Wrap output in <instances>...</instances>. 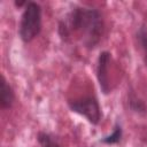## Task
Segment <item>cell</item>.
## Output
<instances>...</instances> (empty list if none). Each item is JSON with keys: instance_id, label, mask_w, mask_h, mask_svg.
I'll list each match as a JSON object with an SVG mask.
<instances>
[{"instance_id": "7", "label": "cell", "mask_w": 147, "mask_h": 147, "mask_svg": "<svg viewBox=\"0 0 147 147\" xmlns=\"http://www.w3.org/2000/svg\"><path fill=\"white\" fill-rule=\"evenodd\" d=\"M123 137V129H122V125L116 122L115 125H114V129H113V132L103 138L100 139V141L102 144H106V145H115V144H118L121 141Z\"/></svg>"}, {"instance_id": "6", "label": "cell", "mask_w": 147, "mask_h": 147, "mask_svg": "<svg viewBox=\"0 0 147 147\" xmlns=\"http://www.w3.org/2000/svg\"><path fill=\"white\" fill-rule=\"evenodd\" d=\"M127 105H129V108L136 113V114H139V115H147V105L146 102L139 98L134 91L130 90L127 92Z\"/></svg>"}, {"instance_id": "1", "label": "cell", "mask_w": 147, "mask_h": 147, "mask_svg": "<svg viewBox=\"0 0 147 147\" xmlns=\"http://www.w3.org/2000/svg\"><path fill=\"white\" fill-rule=\"evenodd\" d=\"M103 29V18L98 9L75 6L59 22L57 32L63 41H68L77 33L84 47L93 49L100 42Z\"/></svg>"}, {"instance_id": "8", "label": "cell", "mask_w": 147, "mask_h": 147, "mask_svg": "<svg viewBox=\"0 0 147 147\" xmlns=\"http://www.w3.org/2000/svg\"><path fill=\"white\" fill-rule=\"evenodd\" d=\"M37 141L40 147H62L49 133L40 131L37 134Z\"/></svg>"}, {"instance_id": "10", "label": "cell", "mask_w": 147, "mask_h": 147, "mask_svg": "<svg viewBox=\"0 0 147 147\" xmlns=\"http://www.w3.org/2000/svg\"><path fill=\"white\" fill-rule=\"evenodd\" d=\"M26 3H28V1H15V2H14V5H15L16 7H18V8H21V7H25Z\"/></svg>"}, {"instance_id": "2", "label": "cell", "mask_w": 147, "mask_h": 147, "mask_svg": "<svg viewBox=\"0 0 147 147\" xmlns=\"http://www.w3.org/2000/svg\"><path fill=\"white\" fill-rule=\"evenodd\" d=\"M41 31V7L34 1H28L21 15L18 36L25 44L32 41Z\"/></svg>"}, {"instance_id": "3", "label": "cell", "mask_w": 147, "mask_h": 147, "mask_svg": "<svg viewBox=\"0 0 147 147\" xmlns=\"http://www.w3.org/2000/svg\"><path fill=\"white\" fill-rule=\"evenodd\" d=\"M68 107L72 113L83 116L92 125H98L101 121V107L98 99L93 95H86L69 100Z\"/></svg>"}, {"instance_id": "9", "label": "cell", "mask_w": 147, "mask_h": 147, "mask_svg": "<svg viewBox=\"0 0 147 147\" xmlns=\"http://www.w3.org/2000/svg\"><path fill=\"white\" fill-rule=\"evenodd\" d=\"M137 38H138V42H139L140 48H141L144 63L147 67V30L144 26L140 28L139 31L137 32Z\"/></svg>"}, {"instance_id": "4", "label": "cell", "mask_w": 147, "mask_h": 147, "mask_svg": "<svg viewBox=\"0 0 147 147\" xmlns=\"http://www.w3.org/2000/svg\"><path fill=\"white\" fill-rule=\"evenodd\" d=\"M111 60V54L108 51H102L98 56L96 62V78L100 86L101 92L107 95L110 93V82H109V75H108V67Z\"/></svg>"}, {"instance_id": "5", "label": "cell", "mask_w": 147, "mask_h": 147, "mask_svg": "<svg viewBox=\"0 0 147 147\" xmlns=\"http://www.w3.org/2000/svg\"><path fill=\"white\" fill-rule=\"evenodd\" d=\"M15 101V92L11 85L7 82L5 76H1V84H0V107L2 109L11 108Z\"/></svg>"}]
</instances>
